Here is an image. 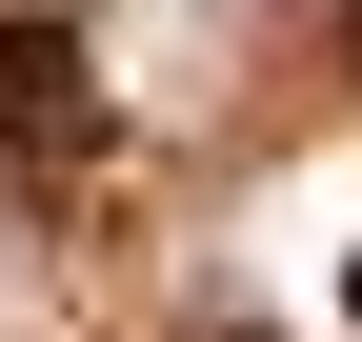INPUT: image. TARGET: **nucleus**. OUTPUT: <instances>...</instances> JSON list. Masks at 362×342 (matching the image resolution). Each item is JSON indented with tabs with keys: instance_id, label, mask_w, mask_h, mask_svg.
Returning <instances> with one entry per match:
<instances>
[{
	"instance_id": "nucleus-1",
	"label": "nucleus",
	"mask_w": 362,
	"mask_h": 342,
	"mask_svg": "<svg viewBox=\"0 0 362 342\" xmlns=\"http://www.w3.org/2000/svg\"><path fill=\"white\" fill-rule=\"evenodd\" d=\"M101 141V40L61 20V0H0V182H61V161Z\"/></svg>"
},
{
	"instance_id": "nucleus-2",
	"label": "nucleus",
	"mask_w": 362,
	"mask_h": 342,
	"mask_svg": "<svg viewBox=\"0 0 362 342\" xmlns=\"http://www.w3.org/2000/svg\"><path fill=\"white\" fill-rule=\"evenodd\" d=\"M342 322H362V262H342Z\"/></svg>"
}]
</instances>
